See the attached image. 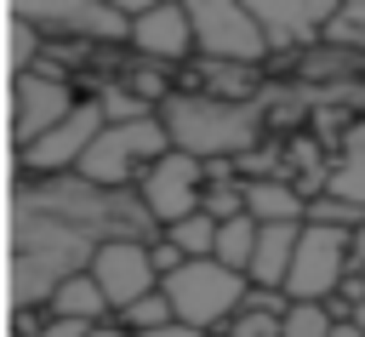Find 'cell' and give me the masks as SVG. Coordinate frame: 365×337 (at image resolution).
Returning <instances> with one entry per match:
<instances>
[{
	"label": "cell",
	"mask_w": 365,
	"mask_h": 337,
	"mask_svg": "<svg viewBox=\"0 0 365 337\" xmlns=\"http://www.w3.org/2000/svg\"><path fill=\"white\" fill-rule=\"evenodd\" d=\"M108 126V114H103V103L91 97V103H74L51 131H40L29 149H17V160H23V171H46V177H63V171H74L80 166V154L91 149V137Z\"/></svg>",
	"instance_id": "ba28073f"
},
{
	"label": "cell",
	"mask_w": 365,
	"mask_h": 337,
	"mask_svg": "<svg viewBox=\"0 0 365 337\" xmlns=\"http://www.w3.org/2000/svg\"><path fill=\"white\" fill-rule=\"evenodd\" d=\"M348 320H354V326L365 331V297H354V308H348Z\"/></svg>",
	"instance_id": "83f0119b"
},
{
	"label": "cell",
	"mask_w": 365,
	"mask_h": 337,
	"mask_svg": "<svg viewBox=\"0 0 365 337\" xmlns=\"http://www.w3.org/2000/svg\"><path fill=\"white\" fill-rule=\"evenodd\" d=\"M200 160H188V154H160L148 171H143V183H137V200H143V211L160 223V228H171V223H182V217H194L200 211V200H205V188H200Z\"/></svg>",
	"instance_id": "9c48e42d"
},
{
	"label": "cell",
	"mask_w": 365,
	"mask_h": 337,
	"mask_svg": "<svg viewBox=\"0 0 365 337\" xmlns=\"http://www.w3.org/2000/svg\"><path fill=\"white\" fill-rule=\"evenodd\" d=\"M331 11L336 6H325V0H274V6L262 0V6H251L257 29H262V46H279V51L308 46V40H325Z\"/></svg>",
	"instance_id": "8fae6325"
},
{
	"label": "cell",
	"mask_w": 365,
	"mask_h": 337,
	"mask_svg": "<svg viewBox=\"0 0 365 337\" xmlns=\"http://www.w3.org/2000/svg\"><path fill=\"white\" fill-rule=\"evenodd\" d=\"M325 200H336V206L365 217V126H354L342 137V160L325 171Z\"/></svg>",
	"instance_id": "9a60e30c"
},
{
	"label": "cell",
	"mask_w": 365,
	"mask_h": 337,
	"mask_svg": "<svg viewBox=\"0 0 365 337\" xmlns=\"http://www.w3.org/2000/svg\"><path fill=\"white\" fill-rule=\"evenodd\" d=\"M86 337H131V331H125V326H91Z\"/></svg>",
	"instance_id": "4316f807"
},
{
	"label": "cell",
	"mask_w": 365,
	"mask_h": 337,
	"mask_svg": "<svg viewBox=\"0 0 365 337\" xmlns=\"http://www.w3.org/2000/svg\"><path fill=\"white\" fill-rule=\"evenodd\" d=\"M302 223H257V246L245 263V286L251 291H279L291 274V251H297Z\"/></svg>",
	"instance_id": "5bb4252c"
},
{
	"label": "cell",
	"mask_w": 365,
	"mask_h": 337,
	"mask_svg": "<svg viewBox=\"0 0 365 337\" xmlns=\"http://www.w3.org/2000/svg\"><path fill=\"white\" fill-rule=\"evenodd\" d=\"M342 291H348V303L365 297V223H359L354 240H348V280H342Z\"/></svg>",
	"instance_id": "cb8c5ba5"
},
{
	"label": "cell",
	"mask_w": 365,
	"mask_h": 337,
	"mask_svg": "<svg viewBox=\"0 0 365 337\" xmlns=\"http://www.w3.org/2000/svg\"><path fill=\"white\" fill-rule=\"evenodd\" d=\"M17 23H40V29H57V34H97V40H114L131 29L125 6H103V0H46V6H17Z\"/></svg>",
	"instance_id": "30bf717a"
},
{
	"label": "cell",
	"mask_w": 365,
	"mask_h": 337,
	"mask_svg": "<svg viewBox=\"0 0 365 337\" xmlns=\"http://www.w3.org/2000/svg\"><path fill=\"white\" fill-rule=\"evenodd\" d=\"M68 109H74L68 86L40 80V74H17V86H11V131H17V149H29L40 131H51Z\"/></svg>",
	"instance_id": "7c38bea8"
},
{
	"label": "cell",
	"mask_w": 365,
	"mask_h": 337,
	"mask_svg": "<svg viewBox=\"0 0 365 337\" xmlns=\"http://www.w3.org/2000/svg\"><path fill=\"white\" fill-rule=\"evenodd\" d=\"M160 291H165V303H171V320H182V326H194V331H211V326H222L240 303H245V274H228L222 263H177L171 274H160Z\"/></svg>",
	"instance_id": "277c9868"
},
{
	"label": "cell",
	"mask_w": 365,
	"mask_h": 337,
	"mask_svg": "<svg viewBox=\"0 0 365 337\" xmlns=\"http://www.w3.org/2000/svg\"><path fill=\"white\" fill-rule=\"evenodd\" d=\"M279 297H268V291H245V303L222 320L228 326V337H279Z\"/></svg>",
	"instance_id": "ac0fdd59"
},
{
	"label": "cell",
	"mask_w": 365,
	"mask_h": 337,
	"mask_svg": "<svg viewBox=\"0 0 365 337\" xmlns=\"http://www.w3.org/2000/svg\"><path fill=\"white\" fill-rule=\"evenodd\" d=\"M240 206L251 223H302V194L279 177H251L240 183Z\"/></svg>",
	"instance_id": "2e32d148"
},
{
	"label": "cell",
	"mask_w": 365,
	"mask_h": 337,
	"mask_svg": "<svg viewBox=\"0 0 365 337\" xmlns=\"http://www.w3.org/2000/svg\"><path fill=\"white\" fill-rule=\"evenodd\" d=\"M154 240H108V246H97L91 251V286L103 291V303L108 308H131V303H143L148 291H160V268H154V251H148Z\"/></svg>",
	"instance_id": "52a82bcc"
},
{
	"label": "cell",
	"mask_w": 365,
	"mask_h": 337,
	"mask_svg": "<svg viewBox=\"0 0 365 337\" xmlns=\"http://www.w3.org/2000/svg\"><path fill=\"white\" fill-rule=\"evenodd\" d=\"M331 337H365V331H359L354 320H336V331H331Z\"/></svg>",
	"instance_id": "f1b7e54d"
},
{
	"label": "cell",
	"mask_w": 365,
	"mask_h": 337,
	"mask_svg": "<svg viewBox=\"0 0 365 337\" xmlns=\"http://www.w3.org/2000/svg\"><path fill=\"white\" fill-rule=\"evenodd\" d=\"M160 126H165L171 149L188 154V160H200V166L205 160H222V154L240 160L262 137V103L257 97L251 103H228V97L194 91V97H171L160 109Z\"/></svg>",
	"instance_id": "7a4b0ae2"
},
{
	"label": "cell",
	"mask_w": 365,
	"mask_h": 337,
	"mask_svg": "<svg viewBox=\"0 0 365 337\" xmlns=\"http://www.w3.org/2000/svg\"><path fill=\"white\" fill-rule=\"evenodd\" d=\"M188 11V34L194 46L205 51V63H234V69H251L262 63V29L251 17V6H234V0H194L182 6Z\"/></svg>",
	"instance_id": "8992f818"
},
{
	"label": "cell",
	"mask_w": 365,
	"mask_h": 337,
	"mask_svg": "<svg viewBox=\"0 0 365 337\" xmlns=\"http://www.w3.org/2000/svg\"><path fill=\"white\" fill-rule=\"evenodd\" d=\"M125 40H131L143 57H154V63H177V57H188V51H194L188 11H182V6H137V17H131V29H125Z\"/></svg>",
	"instance_id": "4fadbf2b"
},
{
	"label": "cell",
	"mask_w": 365,
	"mask_h": 337,
	"mask_svg": "<svg viewBox=\"0 0 365 337\" xmlns=\"http://www.w3.org/2000/svg\"><path fill=\"white\" fill-rule=\"evenodd\" d=\"M165 320H171V303H165V291H148L143 303H131V308H125V331H137V337L160 331Z\"/></svg>",
	"instance_id": "603a6c76"
},
{
	"label": "cell",
	"mask_w": 365,
	"mask_h": 337,
	"mask_svg": "<svg viewBox=\"0 0 365 337\" xmlns=\"http://www.w3.org/2000/svg\"><path fill=\"white\" fill-rule=\"evenodd\" d=\"M86 331H91V326H80V320H51V314H46V326H40L34 337H86Z\"/></svg>",
	"instance_id": "d4e9b609"
},
{
	"label": "cell",
	"mask_w": 365,
	"mask_h": 337,
	"mask_svg": "<svg viewBox=\"0 0 365 337\" xmlns=\"http://www.w3.org/2000/svg\"><path fill=\"white\" fill-rule=\"evenodd\" d=\"M160 154H171V137H165L160 114H125V120H108L91 137V149L74 166V177H86L97 188H125L137 177V166L148 171Z\"/></svg>",
	"instance_id": "3957f363"
},
{
	"label": "cell",
	"mask_w": 365,
	"mask_h": 337,
	"mask_svg": "<svg viewBox=\"0 0 365 337\" xmlns=\"http://www.w3.org/2000/svg\"><path fill=\"white\" fill-rule=\"evenodd\" d=\"M348 240H354V228L302 223L297 251H291V274H285L279 291L291 303H325L331 291H342V280H348Z\"/></svg>",
	"instance_id": "5b68a950"
},
{
	"label": "cell",
	"mask_w": 365,
	"mask_h": 337,
	"mask_svg": "<svg viewBox=\"0 0 365 337\" xmlns=\"http://www.w3.org/2000/svg\"><path fill=\"white\" fill-rule=\"evenodd\" d=\"M251 246H257V223L240 211V217L217 223V246H211V263H222L228 274H245V263H251Z\"/></svg>",
	"instance_id": "ffe728a7"
},
{
	"label": "cell",
	"mask_w": 365,
	"mask_h": 337,
	"mask_svg": "<svg viewBox=\"0 0 365 337\" xmlns=\"http://www.w3.org/2000/svg\"><path fill=\"white\" fill-rule=\"evenodd\" d=\"M160 240H165V246L177 251V263H205V257H211V246H217V217L194 211V217L171 223V228H165Z\"/></svg>",
	"instance_id": "d6986e66"
},
{
	"label": "cell",
	"mask_w": 365,
	"mask_h": 337,
	"mask_svg": "<svg viewBox=\"0 0 365 337\" xmlns=\"http://www.w3.org/2000/svg\"><path fill=\"white\" fill-rule=\"evenodd\" d=\"M325 40H331L336 51H354V57H365V0H348V6H336V11H331V23H325Z\"/></svg>",
	"instance_id": "44dd1931"
},
{
	"label": "cell",
	"mask_w": 365,
	"mask_h": 337,
	"mask_svg": "<svg viewBox=\"0 0 365 337\" xmlns=\"http://www.w3.org/2000/svg\"><path fill=\"white\" fill-rule=\"evenodd\" d=\"M46 314H51V320H80V326H103L108 303H103V291L91 286V274H74V280H63V286L51 291Z\"/></svg>",
	"instance_id": "e0dca14e"
},
{
	"label": "cell",
	"mask_w": 365,
	"mask_h": 337,
	"mask_svg": "<svg viewBox=\"0 0 365 337\" xmlns=\"http://www.w3.org/2000/svg\"><path fill=\"white\" fill-rule=\"evenodd\" d=\"M331 331H336V320L325 303H285V314H279V337H331Z\"/></svg>",
	"instance_id": "7402d4cb"
},
{
	"label": "cell",
	"mask_w": 365,
	"mask_h": 337,
	"mask_svg": "<svg viewBox=\"0 0 365 337\" xmlns=\"http://www.w3.org/2000/svg\"><path fill=\"white\" fill-rule=\"evenodd\" d=\"M148 337H205V331H194V326H182V320H165V326L148 331Z\"/></svg>",
	"instance_id": "484cf974"
},
{
	"label": "cell",
	"mask_w": 365,
	"mask_h": 337,
	"mask_svg": "<svg viewBox=\"0 0 365 337\" xmlns=\"http://www.w3.org/2000/svg\"><path fill=\"white\" fill-rule=\"evenodd\" d=\"M108 240H160L154 217L125 188H97L74 171L17 183L11 200V303L34 308L51 291L91 268V251Z\"/></svg>",
	"instance_id": "6da1fadb"
}]
</instances>
